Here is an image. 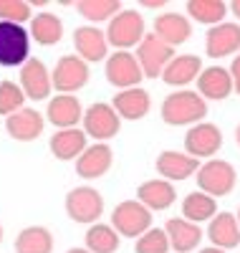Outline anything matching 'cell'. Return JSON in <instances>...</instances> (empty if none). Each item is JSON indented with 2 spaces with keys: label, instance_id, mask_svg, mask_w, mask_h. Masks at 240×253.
<instances>
[{
  "label": "cell",
  "instance_id": "6da1fadb",
  "mask_svg": "<svg viewBox=\"0 0 240 253\" xmlns=\"http://www.w3.org/2000/svg\"><path fill=\"white\" fill-rule=\"evenodd\" d=\"M207 117V104L198 91H172L162 101V122L169 126H182V124H200Z\"/></svg>",
  "mask_w": 240,
  "mask_h": 253
},
{
  "label": "cell",
  "instance_id": "7a4b0ae2",
  "mask_svg": "<svg viewBox=\"0 0 240 253\" xmlns=\"http://www.w3.org/2000/svg\"><path fill=\"white\" fill-rule=\"evenodd\" d=\"M31 33L26 26L0 20V66L23 69L31 61Z\"/></svg>",
  "mask_w": 240,
  "mask_h": 253
},
{
  "label": "cell",
  "instance_id": "3957f363",
  "mask_svg": "<svg viewBox=\"0 0 240 253\" xmlns=\"http://www.w3.org/2000/svg\"><path fill=\"white\" fill-rule=\"evenodd\" d=\"M106 41L117 51H129L132 46H139L144 41V18L139 10L124 8L119 10L106 26Z\"/></svg>",
  "mask_w": 240,
  "mask_h": 253
},
{
  "label": "cell",
  "instance_id": "277c9868",
  "mask_svg": "<svg viewBox=\"0 0 240 253\" xmlns=\"http://www.w3.org/2000/svg\"><path fill=\"white\" fill-rule=\"evenodd\" d=\"M198 190L212 195V198H223V195H230L235 190V182H238V172L235 167L228 162V160H207L200 165L198 170Z\"/></svg>",
  "mask_w": 240,
  "mask_h": 253
},
{
  "label": "cell",
  "instance_id": "5b68a950",
  "mask_svg": "<svg viewBox=\"0 0 240 253\" xmlns=\"http://www.w3.org/2000/svg\"><path fill=\"white\" fill-rule=\"evenodd\" d=\"M66 213L74 223L94 225V223H99V218L104 213V198L96 187L79 185V187L69 190V195H66Z\"/></svg>",
  "mask_w": 240,
  "mask_h": 253
},
{
  "label": "cell",
  "instance_id": "8992f818",
  "mask_svg": "<svg viewBox=\"0 0 240 253\" xmlns=\"http://www.w3.org/2000/svg\"><path fill=\"white\" fill-rule=\"evenodd\" d=\"M112 228L121 238H139L152 228V210L139 200H124L112 210Z\"/></svg>",
  "mask_w": 240,
  "mask_h": 253
},
{
  "label": "cell",
  "instance_id": "52a82bcc",
  "mask_svg": "<svg viewBox=\"0 0 240 253\" xmlns=\"http://www.w3.org/2000/svg\"><path fill=\"white\" fill-rule=\"evenodd\" d=\"M104 74H106V81L112 84V86H117L119 91L139 86L142 79H144V71L139 66L137 56L129 53V51L109 53V58L104 63Z\"/></svg>",
  "mask_w": 240,
  "mask_h": 253
},
{
  "label": "cell",
  "instance_id": "ba28073f",
  "mask_svg": "<svg viewBox=\"0 0 240 253\" xmlns=\"http://www.w3.org/2000/svg\"><path fill=\"white\" fill-rule=\"evenodd\" d=\"M89 63L79 56H61L51 71L53 89L58 94H76L89 84Z\"/></svg>",
  "mask_w": 240,
  "mask_h": 253
},
{
  "label": "cell",
  "instance_id": "9c48e42d",
  "mask_svg": "<svg viewBox=\"0 0 240 253\" xmlns=\"http://www.w3.org/2000/svg\"><path fill=\"white\" fill-rule=\"evenodd\" d=\"M81 124H83L86 137H91V139H96V142H106V139L117 137L119 126H121V119H119V114L114 112L112 104L96 101V104H91V107L83 112Z\"/></svg>",
  "mask_w": 240,
  "mask_h": 253
},
{
  "label": "cell",
  "instance_id": "30bf717a",
  "mask_svg": "<svg viewBox=\"0 0 240 253\" xmlns=\"http://www.w3.org/2000/svg\"><path fill=\"white\" fill-rule=\"evenodd\" d=\"M223 147V132L220 126L212 124V122H200L187 129L185 134V152L195 160H202V157H215Z\"/></svg>",
  "mask_w": 240,
  "mask_h": 253
},
{
  "label": "cell",
  "instance_id": "8fae6325",
  "mask_svg": "<svg viewBox=\"0 0 240 253\" xmlns=\"http://www.w3.org/2000/svg\"><path fill=\"white\" fill-rule=\"evenodd\" d=\"M134 56L139 61L144 76L147 79H157V76H162L167 63L174 58V48H169L167 43H162L155 33H149V36H144V41L137 46V53Z\"/></svg>",
  "mask_w": 240,
  "mask_h": 253
},
{
  "label": "cell",
  "instance_id": "7c38bea8",
  "mask_svg": "<svg viewBox=\"0 0 240 253\" xmlns=\"http://www.w3.org/2000/svg\"><path fill=\"white\" fill-rule=\"evenodd\" d=\"M205 53L207 58H225L233 53H240V23H225L212 26L205 36Z\"/></svg>",
  "mask_w": 240,
  "mask_h": 253
},
{
  "label": "cell",
  "instance_id": "4fadbf2b",
  "mask_svg": "<svg viewBox=\"0 0 240 253\" xmlns=\"http://www.w3.org/2000/svg\"><path fill=\"white\" fill-rule=\"evenodd\" d=\"M112 162H114V152L106 142L89 144L76 160V175L83 180H99L101 175L112 170Z\"/></svg>",
  "mask_w": 240,
  "mask_h": 253
},
{
  "label": "cell",
  "instance_id": "5bb4252c",
  "mask_svg": "<svg viewBox=\"0 0 240 253\" xmlns=\"http://www.w3.org/2000/svg\"><path fill=\"white\" fill-rule=\"evenodd\" d=\"M74 48L76 56L83 58L86 63H99L106 61L109 53V41H106V31L96 28V26H81L74 31Z\"/></svg>",
  "mask_w": 240,
  "mask_h": 253
},
{
  "label": "cell",
  "instance_id": "9a60e30c",
  "mask_svg": "<svg viewBox=\"0 0 240 253\" xmlns=\"http://www.w3.org/2000/svg\"><path fill=\"white\" fill-rule=\"evenodd\" d=\"M20 89H23L26 99H33V101L48 99L53 91V79H51V71L46 69V63L31 58L20 69Z\"/></svg>",
  "mask_w": 240,
  "mask_h": 253
},
{
  "label": "cell",
  "instance_id": "2e32d148",
  "mask_svg": "<svg viewBox=\"0 0 240 253\" xmlns=\"http://www.w3.org/2000/svg\"><path fill=\"white\" fill-rule=\"evenodd\" d=\"M155 167H157V172H160L162 180L177 182V180H187V177H192V175H198V170H200V160L190 157L187 152L164 150V152H160Z\"/></svg>",
  "mask_w": 240,
  "mask_h": 253
},
{
  "label": "cell",
  "instance_id": "e0dca14e",
  "mask_svg": "<svg viewBox=\"0 0 240 253\" xmlns=\"http://www.w3.org/2000/svg\"><path fill=\"white\" fill-rule=\"evenodd\" d=\"M46 119L56 126V129H74L83 119L81 101L74 94H58L48 101L46 107Z\"/></svg>",
  "mask_w": 240,
  "mask_h": 253
},
{
  "label": "cell",
  "instance_id": "ac0fdd59",
  "mask_svg": "<svg viewBox=\"0 0 240 253\" xmlns=\"http://www.w3.org/2000/svg\"><path fill=\"white\" fill-rule=\"evenodd\" d=\"M155 36L162 43H167L169 48L182 46L192 36V23L182 13H160L155 18Z\"/></svg>",
  "mask_w": 240,
  "mask_h": 253
},
{
  "label": "cell",
  "instance_id": "d6986e66",
  "mask_svg": "<svg viewBox=\"0 0 240 253\" xmlns=\"http://www.w3.org/2000/svg\"><path fill=\"white\" fill-rule=\"evenodd\" d=\"M164 233L169 238V248L177 253H192L202 243V228L185 218H169L164 223Z\"/></svg>",
  "mask_w": 240,
  "mask_h": 253
},
{
  "label": "cell",
  "instance_id": "ffe728a7",
  "mask_svg": "<svg viewBox=\"0 0 240 253\" xmlns=\"http://www.w3.org/2000/svg\"><path fill=\"white\" fill-rule=\"evenodd\" d=\"M43 126H46L43 114L31 109V107H23L20 112H15V114H10L5 119L8 134L13 139H18V142H33V139H38L40 132H43Z\"/></svg>",
  "mask_w": 240,
  "mask_h": 253
},
{
  "label": "cell",
  "instance_id": "44dd1931",
  "mask_svg": "<svg viewBox=\"0 0 240 253\" xmlns=\"http://www.w3.org/2000/svg\"><path fill=\"white\" fill-rule=\"evenodd\" d=\"M112 107H114V112L119 114V119L137 122V119H142V117L149 114V109H152V96H149V91H144L142 86L124 89V91H119V94L112 99Z\"/></svg>",
  "mask_w": 240,
  "mask_h": 253
},
{
  "label": "cell",
  "instance_id": "7402d4cb",
  "mask_svg": "<svg viewBox=\"0 0 240 253\" xmlns=\"http://www.w3.org/2000/svg\"><path fill=\"white\" fill-rule=\"evenodd\" d=\"M89 147V137L81 126L74 129H56V134L48 142V150L56 160H79L81 152Z\"/></svg>",
  "mask_w": 240,
  "mask_h": 253
},
{
  "label": "cell",
  "instance_id": "603a6c76",
  "mask_svg": "<svg viewBox=\"0 0 240 253\" xmlns=\"http://www.w3.org/2000/svg\"><path fill=\"white\" fill-rule=\"evenodd\" d=\"M198 94L202 99H228L233 94V79H230V71L225 66H207L200 71L198 76Z\"/></svg>",
  "mask_w": 240,
  "mask_h": 253
},
{
  "label": "cell",
  "instance_id": "cb8c5ba5",
  "mask_svg": "<svg viewBox=\"0 0 240 253\" xmlns=\"http://www.w3.org/2000/svg\"><path fill=\"white\" fill-rule=\"evenodd\" d=\"M202 71V58L195 53H185V56H174L164 71H162V81L169 84V86H185L190 81H198Z\"/></svg>",
  "mask_w": 240,
  "mask_h": 253
},
{
  "label": "cell",
  "instance_id": "d4e9b609",
  "mask_svg": "<svg viewBox=\"0 0 240 253\" xmlns=\"http://www.w3.org/2000/svg\"><path fill=\"white\" fill-rule=\"evenodd\" d=\"M137 200L147 210H167L174 200H177V190L169 180H147L137 187Z\"/></svg>",
  "mask_w": 240,
  "mask_h": 253
},
{
  "label": "cell",
  "instance_id": "484cf974",
  "mask_svg": "<svg viewBox=\"0 0 240 253\" xmlns=\"http://www.w3.org/2000/svg\"><path fill=\"white\" fill-rule=\"evenodd\" d=\"M207 238L215 248L233 251L240 246V225L233 213H217L207 225Z\"/></svg>",
  "mask_w": 240,
  "mask_h": 253
},
{
  "label": "cell",
  "instance_id": "4316f807",
  "mask_svg": "<svg viewBox=\"0 0 240 253\" xmlns=\"http://www.w3.org/2000/svg\"><path fill=\"white\" fill-rule=\"evenodd\" d=\"M28 33H31V41H36L38 46H56L63 36V23L56 13L43 10V13L33 15Z\"/></svg>",
  "mask_w": 240,
  "mask_h": 253
},
{
  "label": "cell",
  "instance_id": "83f0119b",
  "mask_svg": "<svg viewBox=\"0 0 240 253\" xmlns=\"http://www.w3.org/2000/svg\"><path fill=\"white\" fill-rule=\"evenodd\" d=\"M182 215L185 220L190 223H205V220H212L217 215V200L202 190H195V193H187L185 200H182Z\"/></svg>",
  "mask_w": 240,
  "mask_h": 253
},
{
  "label": "cell",
  "instance_id": "f1b7e54d",
  "mask_svg": "<svg viewBox=\"0 0 240 253\" xmlns=\"http://www.w3.org/2000/svg\"><path fill=\"white\" fill-rule=\"evenodd\" d=\"M15 253H53V236L43 225H28L15 236Z\"/></svg>",
  "mask_w": 240,
  "mask_h": 253
},
{
  "label": "cell",
  "instance_id": "f546056e",
  "mask_svg": "<svg viewBox=\"0 0 240 253\" xmlns=\"http://www.w3.org/2000/svg\"><path fill=\"white\" fill-rule=\"evenodd\" d=\"M228 3L223 0H190L187 3V15L192 20H198L202 26H220L225 23V15H228Z\"/></svg>",
  "mask_w": 240,
  "mask_h": 253
},
{
  "label": "cell",
  "instance_id": "4dcf8cb0",
  "mask_svg": "<svg viewBox=\"0 0 240 253\" xmlns=\"http://www.w3.org/2000/svg\"><path fill=\"white\" fill-rule=\"evenodd\" d=\"M121 236L112 228V223H94L86 230V248L91 253H114L119 248Z\"/></svg>",
  "mask_w": 240,
  "mask_h": 253
},
{
  "label": "cell",
  "instance_id": "1f68e13d",
  "mask_svg": "<svg viewBox=\"0 0 240 253\" xmlns=\"http://www.w3.org/2000/svg\"><path fill=\"white\" fill-rule=\"evenodd\" d=\"M76 10L94 26V23H109L121 10V3L119 0H79Z\"/></svg>",
  "mask_w": 240,
  "mask_h": 253
},
{
  "label": "cell",
  "instance_id": "d6a6232c",
  "mask_svg": "<svg viewBox=\"0 0 240 253\" xmlns=\"http://www.w3.org/2000/svg\"><path fill=\"white\" fill-rule=\"evenodd\" d=\"M26 94L20 89V84L15 81H0V117H10L15 112L23 109Z\"/></svg>",
  "mask_w": 240,
  "mask_h": 253
},
{
  "label": "cell",
  "instance_id": "836d02e7",
  "mask_svg": "<svg viewBox=\"0 0 240 253\" xmlns=\"http://www.w3.org/2000/svg\"><path fill=\"white\" fill-rule=\"evenodd\" d=\"M33 5L28 0H0V20L5 23H18L23 26L28 20H33Z\"/></svg>",
  "mask_w": 240,
  "mask_h": 253
},
{
  "label": "cell",
  "instance_id": "e575fe53",
  "mask_svg": "<svg viewBox=\"0 0 240 253\" xmlns=\"http://www.w3.org/2000/svg\"><path fill=\"white\" fill-rule=\"evenodd\" d=\"M167 251H169V238L164 228H149L134 243V253H167Z\"/></svg>",
  "mask_w": 240,
  "mask_h": 253
},
{
  "label": "cell",
  "instance_id": "d590c367",
  "mask_svg": "<svg viewBox=\"0 0 240 253\" xmlns=\"http://www.w3.org/2000/svg\"><path fill=\"white\" fill-rule=\"evenodd\" d=\"M230 79H233V91L240 96V53L233 58V63H230Z\"/></svg>",
  "mask_w": 240,
  "mask_h": 253
},
{
  "label": "cell",
  "instance_id": "8d00e7d4",
  "mask_svg": "<svg viewBox=\"0 0 240 253\" xmlns=\"http://www.w3.org/2000/svg\"><path fill=\"white\" fill-rule=\"evenodd\" d=\"M167 5V0H144L142 8H164Z\"/></svg>",
  "mask_w": 240,
  "mask_h": 253
},
{
  "label": "cell",
  "instance_id": "74e56055",
  "mask_svg": "<svg viewBox=\"0 0 240 253\" xmlns=\"http://www.w3.org/2000/svg\"><path fill=\"white\" fill-rule=\"evenodd\" d=\"M228 8H230V13L240 20V0H233V3H228Z\"/></svg>",
  "mask_w": 240,
  "mask_h": 253
},
{
  "label": "cell",
  "instance_id": "f35d334b",
  "mask_svg": "<svg viewBox=\"0 0 240 253\" xmlns=\"http://www.w3.org/2000/svg\"><path fill=\"white\" fill-rule=\"evenodd\" d=\"M198 253H228V251H223V248H215V246H207V248H202V251H198Z\"/></svg>",
  "mask_w": 240,
  "mask_h": 253
},
{
  "label": "cell",
  "instance_id": "ab89813d",
  "mask_svg": "<svg viewBox=\"0 0 240 253\" xmlns=\"http://www.w3.org/2000/svg\"><path fill=\"white\" fill-rule=\"evenodd\" d=\"M66 253H91V251L89 248H69Z\"/></svg>",
  "mask_w": 240,
  "mask_h": 253
},
{
  "label": "cell",
  "instance_id": "60d3db41",
  "mask_svg": "<svg viewBox=\"0 0 240 253\" xmlns=\"http://www.w3.org/2000/svg\"><path fill=\"white\" fill-rule=\"evenodd\" d=\"M235 142H238V147H240V124L235 126Z\"/></svg>",
  "mask_w": 240,
  "mask_h": 253
},
{
  "label": "cell",
  "instance_id": "b9f144b4",
  "mask_svg": "<svg viewBox=\"0 0 240 253\" xmlns=\"http://www.w3.org/2000/svg\"><path fill=\"white\" fill-rule=\"evenodd\" d=\"M0 243H3V225H0Z\"/></svg>",
  "mask_w": 240,
  "mask_h": 253
},
{
  "label": "cell",
  "instance_id": "7bdbcfd3",
  "mask_svg": "<svg viewBox=\"0 0 240 253\" xmlns=\"http://www.w3.org/2000/svg\"><path fill=\"white\" fill-rule=\"evenodd\" d=\"M235 218H238V225H240V210H238V215H235Z\"/></svg>",
  "mask_w": 240,
  "mask_h": 253
}]
</instances>
